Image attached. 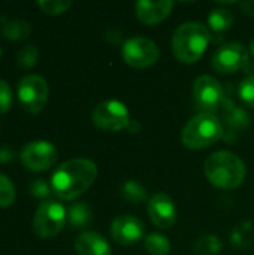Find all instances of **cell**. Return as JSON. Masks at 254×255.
I'll use <instances>...</instances> for the list:
<instances>
[{"mask_svg": "<svg viewBox=\"0 0 254 255\" xmlns=\"http://www.w3.org/2000/svg\"><path fill=\"white\" fill-rule=\"evenodd\" d=\"M67 221L64 206L55 200H45L39 205L33 217V230L42 239L55 238Z\"/></svg>", "mask_w": 254, "mask_h": 255, "instance_id": "5b68a950", "label": "cell"}, {"mask_svg": "<svg viewBox=\"0 0 254 255\" xmlns=\"http://www.w3.org/2000/svg\"><path fill=\"white\" fill-rule=\"evenodd\" d=\"M240 7L244 10L246 15L254 16V1H243V3H240Z\"/></svg>", "mask_w": 254, "mask_h": 255, "instance_id": "f546056e", "label": "cell"}, {"mask_svg": "<svg viewBox=\"0 0 254 255\" xmlns=\"http://www.w3.org/2000/svg\"><path fill=\"white\" fill-rule=\"evenodd\" d=\"M91 120L93 124L103 131H121L132 124L126 105L118 100H105L99 103L93 109Z\"/></svg>", "mask_w": 254, "mask_h": 255, "instance_id": "52a82bcc", "label": "cell"}, {"mask_svg": "<svg viewBox=\"0 0 254 255\" xmlns=\"http://www.w3.org/2000/svg\"><path fill=\"white\" fill-rule=\"evenodd\" d=\"M123 60L133 69H145L153 66L160 55L159 46L148 37L133 36L127 39L121 48Z\"/></svg>", "mask_w": 254, "mask_h": 255, "instance_id": "9c48e42d", "label": "cell"}, {"mask_svg": "<svg viewBox=\"0 0 254 255\" xmlns=\"http://www.w3.org/2000/svg\"><path fill=\"white\" fill-rule=\"evenodd\" d=\"M97 178V166L88 158H70L61 163L51 178L52 193L61 200H75L84 194Z\"/></svg>", "mask_w": 254, "mask_h": 255, "instance_id": "6da1fadb", "label": "cell"}, {"mask_svg": "<svg viewBox=\"0 0 254 255\" xmlns=\"http://www.w3.org/2000/svg\"><path fill=\"white\" fill-rule=\"evenodd\" d=\"M225 137V127L214 114H198L181 131V142L189 149H204Z\"/></svg>", "mask_w": 254, "mask_h": 255, "instance_id": "277c9868", "label": "cell"}, {"mask_svg": "<svg viewBox=\"0 0 254 255\" xmlns=\"http://www.w3.org/2000/svg\"><path fill=\"white\" fill-rule=\"evenodd\" d=\"M93 221V211L85 202L72 203L67 209V223L73 229H87Z\"/></svg>", "mask_w": 254, "mask_h": 255, "instance_id": "e0dca14e", "label": "cell"}, {"mask_svg": "<svg viewBox=\"0 0 254 255\" xmlns=\"http://www.w3.org/2000/svg\"><path fill=\"white\" fill-rule=\"evenodd\" d=\"M15 202V187L12 181L0 173V208H9Z\"/></svg>", "mask_w": 254, "mask_h": 255, "instance_id": "cb8c5ba5", "label": "cell"}, {"mask_svg": "<svg viewBox=\"0 0 254 255\" xmlns=\"http://www.w3.org/2000/svg\"><path fill=\"white\" fill-rule=\"evenodd\" d=\"M111 238L124 247L133 245L136 242H139L144 238L145 233V227L144 223L133 217V215H121L117 217L112 224H111Z\"/></svg>", "mask_w": 254, "mask_h": 255, "instance_id": "7c38bea8", "label": "cell"}, {"mask_svg": "<svg viewBox=\"0 0 254 255\" xmlns=\"http://www.w3.org/2000/svg\"><path fill=\"white\" fill-rule=\"evenodd\" d=\"M225 120H226L228 128L231 127L232 133H237V130H240V128L243 130L244 127L249 126V115H247V112L243 111L241 108H237V106L226 108Z\"/></svg>", "mask_w": 254, "mask_h": 255, "instance_id": "7402d4cb", "label": "cell"}, {"mask_svg": "<svg viewBox=\"0 0 254 255\" xmlns=\"http://www.w3.org/2000/svg\"><path fill=\"white\" fill-rule=\"evenodd\" d=\"M31 25L28 21L25 19H7L1 24L0 27V33L4 39L18 42V40H24L31 34Z\"/></svg>", "mask_w": 254, "mask_h": 255, "instance_id": "2e32d148", "label": "cell"}, {"mask_svg": "<svg viewBox=\"0 0 254 255\" xmlns=\"http://www.w3.org/2000/svg\"><path fill=\"white\" fill-rule=\"evenodd\" d=\"M222 248H223L222 241L213 235L201 236L193 245V250L198 255H217L222 251Z\"/></svg>", "mask_w": 254, "mask_h": 255, "instance_id": "44dd1931", "label": "cell"}, {"mask_svg": "<svg viewBox=\"0 0 254 255\" xmlns=\"http://www.w3.org/2000/svg\"><path fill=\"white\" fill-rule=\"evenodd\" d=\"M172 7H174L172 0H159V1L141 0L135 4V12L141 22L147 25H156L169 16Z\"/></svg>", "mask_w": 254, "mask_h": 255, "instance_id": "5bb4252c", "label": "cell"}, {"mask_svg": "<svg viewBox=\"0 0 254 255\" xmlns=\"http://www.w3.org/2000/svg\"><path fill=\"white\" fill-rule=\"evenodd\" d=\"M15 158V152L10 146H0V163H10Z\"/></svg>", "mask_w": 254, "mask_h": 255, "instance_id": "f1b7e54d", "label": "cell"}, {"mask_svg": "<svg viewBox=\"0 0 254 255\" xmlns=\"http://www.w3.org/2000/svg\"><path fill=\"white\" fill-rule=\"evenodd\" d=\"M37 6L45 13L61 15V13H64L72 6V1L70 0H39Z\"/></svg>", "mask_w": 254, "mask_h": 255, "instance_id": "d4e9b609", "label": "cell"}, {"mask_svg": "<svg viewBox=\"0 0 254 255\" xmlns=\"http://www.w3.org/2000/svg\"><path fill=\"white\" fill-rule=\"evenodd\" d=\"M234 24V15L229 9L217 7L213 9L208 15V28L214 33H225Z\"/></svg>", "mask_w": 254, "mask_h": 255, "instance_id": "ac0fdd59", "label": "cell"}, {"mask_svg": "<svg viewBox=\"0 0 254 255\" xmlns=\"http://www.w3.org/2000/svg\"><path fill=\"white\" fill-rule=\"evenodd\" d=\"M211 64L213 69L222 75L240 72L249 64V51L243 43H226L214 52Z\"/></svg>", "mask_w": 254, "mask_h": 255, "instance_id": "8fae6325", "label": "cell"}, {"mask_svg": "<svg viewBox=\"0 0 254 255\" xmlns=\"http://www.w3.org/2000/svg\"><path fill=\"white\" fill-rule=\"evenodd\" d=\"M75 251L78 255H111V245L102 235L85 232L76 238Z\"/></svg>", "mask_w": 254, "mask_h": 255, "instance_id": "9a60e30c", "label": "cell"}, {"mask_svg": "<svg viewBox=\"0 0 254 255\" xmlns=\"http://www.w3.org/2000/svg\"><path fill=\"white\" fill-rule=\"evenodd\" d=\"M30 193L34 196V197H37V199H46L51 193H52V188H51V185L46 182V181H43V179H34L31 184H30Z\"/></svg>", "mask_w": 254, "mask_h": 255, "instance_id": "83f0119b", "label": "cell"}, {"mask_svg": "<svg viewBox=\"0 0 254 255\" xmlns=\"http://www.w3.org/2000/svg\"><path fill=\"white\" fill-rule=\"evenodd\" d=\"M205 178L220 190H235L246 179L244 161L231 151H217L204 163Z\"/></svg>", "mask_w": 254, "mask_h": 255, "instance_id": "7a4b0ae2", "label": "cell"}, {"mask_svg": "<svg viewBox=\"0 0 254 255\" xmlns=\"http://www.w3.org/2000/svg\"><path fill=\"white\" fill-rule=\"evenodd\" d=\"M39 60V49L34 45H25L16 54V63L22 69L33 67Z\"/></svg>", "mask_w": 254, "mask_h": 255, "instance_id": "603a6c76", "label": "cell"}, {"mask_svg": "<svg viewBox=\"0 0 254 255\" xmlns=\"http://www.w3.org/2000/svg\"><path fill=\"white\" fill-rule=\"evenodd\" d=\"M250 51H252V54L254 55V40L252 42V45H250Z\"/></svg>", "mask_w": 254, "mask_h": 255, "instance_id": "4dcf8cb0", "label": "cell"}, {"mask_svg": "<svg viewBox=\"0 0 254 255\" xmlns=\"http://www.w3.org/2000/svg\"><path fill=\"white\" fill-rule=\"evenodd\" d=\"M192 94L196 109L201 114L216 115L225 103V91L222 84L210 75H201L195 79Z\"/></svg>", "mask_w": 254, "mask_h": 255, "instance_id": "8992f818", "label": "cell"}, {"mask_svg": "<svg viewBox=\"0 0 254 255\" xmlns=\"http://www.w3.org/2000/svg\"><path fill=\"white\" fill-rule=\"evenodd\" d=\"M19 157L25 169L31 172H43L55 164L58 152L48 140H33L22 148Z\"/></svg>", "mask_w": 254, "mask_h": 255, "instance_id": "30bf717a", "label": "cell"}, {"mask_svg": "<svg viewBox=\"0 0 254 255\" xmlns=\"http://www.w3.org/2000/svg\"><path fill=\"white\" fill-rule=\"evenodd\" d=\"M145 251L150 255H168L171 253V242L160 233H151L145 238Z\"/></svg>", "mask_w": 254, "mask_h": 255, "instance_id": "ffe728a7", "label": "cell"}, {"mask_svg": "<svg viewBox=\"0 0 254 255\" xmlns=\"http://www.w3.org/2000/svg\"><path fill=\"white\" fill-rule=\"evenodd\" d=\"M211 42L210 28L199 22H184L172 36V51L178 61L184 64L196 63L207 51Z\"/></svg>", "mask_w": 254, "mask_h": 255, "instance_id": "3957f363", "label": "cell"}, {"mask_svg": "<svg viewBox=\"0 0 254 255\" xmlns=\"http://www.w3.org/2000/svg\"><path fill=\"white\" fill-rule=\"evenodd\" d=\"M148 215L156 227L168 230L177 220V208L166 193H157L148 200Z\"/></svg>", "mask_w": 254, "mask_h": 255, "instance_id": "4fadbf2b", "label": "cell"}, {"mask_svg": "<svg viewBox=\"0 0 254 255\" xmlns=\"http://www.w3.org/2000/svg\"><path fill=\"white\" fill-rule=\"evenodd\" d=\"M49 96V87L43 76L27 75L18 82V100L21 106L30 114H39Z\"/></svg>", "mask_w": 254, "mask_h": 255, "instance_id": "ba28073f", "label": "cell"}, {"mask_svg": "<svg viewBox=\"0 0 254 255\" xmlns=\"http://www.w3.org/2000/svg\"><path fill=\"white\" fill-rule=\"evenodd\" d=\"M12 106V90L9 84L0 79V115L6 114Z\"/></svg>", "mask_w": 254, "mask_h": 255, "instance_id": "4316f807", "label": "cell"}, {"mask_svg": "<svg viewBox=\"0 0 254 255\" xmlns=\"http://www.w3.org/2000/svg\"><path fill=\"white\" fill-rule=\"evenodd\" d=\"M121 197L129 203H142L147 200V188L138 181H127L121 185Z\"/></svg>", "mask_w": 254, "mask_h": 255, "instance_id": "d6986e66", "label": "cell"}, {"mask_svg": "<svg viewBox=\"0 0 254 255\" xmlns=\"http://www.w3.org/2000/svg\"><path fill=\"white\" fill-rule=\"evenodd\" d=\"M238 96L246 106L254 109V76H249L241 81L238 87Z\"/></svg>", "mask_w": 254, "mask_h": 255, "instance_id": "484cf974", "label": "cell"}]
</instances>
